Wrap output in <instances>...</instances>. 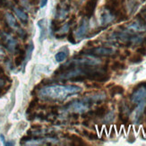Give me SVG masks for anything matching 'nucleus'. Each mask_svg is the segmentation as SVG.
<instances>
[{
  "label": "nucleus",
  "mask_w": 146,
  "mask_h": 146,
  "mask_svg": "<svg viewBox=\"0 0 146 146\" xmlns=\"http://www.w3.org/2000/svg\"><path fill=\"white\" fill-rule=\"evenodd\" d=\"M115 53V49L111 48H105V47H99L94 48L92 49L86 50V51H82L81 54H88L92 56H111Z\"/></svg>",
  "instance_id": "nucleus-5"
},
{
  "label": "nucleus",
  "mask_w": 146,
  "mask_h": 146,
  "mask_svg": "<svg viewBox=\"0 0 146 146\" xmlns=\"http://www.w3.org/2000/svg\"><path fill=\"white\" fill-rule=\"evenodd\" d=\"M38 25H39L40 29V40L42 41L44 39H45L47 34H48V31L46 30V20H45V19H41V20H40L39 23H38Z\"/></svg>",
  "instance_id": "nucleus-11"
},
{
  "label": "nucleus",
  "mask_w": 146,
  "mask_h": 146,
  "mask_svg": "<svg viewBox=\"0 0 146 146\" xmlns=\"http://www.w3.org/2000/svg\"><path fill=\"white\" fill-rule=\"evenodd\" d=\"M110 95L113 97L117 94H123L125 92V89L120 85H115L112 88H110Z\"/></svg>",
  "instance_id": "nucleus-14"
},
{
  "label": "nucleus",
  "mask_w": 146,
  "mask_h": 146,
  "mask_svg": "<svg viewBox=\"0 0 146 146\" xmlns=\"http://www.w3.org/2000/svg\"><path fill=\"white\" fill-rule=\"evenodd\" d=\"M25 53H26V51H25L24 49H20L19 50V55L15 58V66H21V64L23 63V61L24 60L25 58Z\"/></svg>",
  "instance_id": "nucleus-13"
},
{
  "label": "nucleus",
  "mask_w": 146,
  "mask_h": 146,
  "mask_svg": "<svg viewBox=\"0 0 146 146\" xmlns=\"http://www.w3.org/2000/svg\"><path fill=\"white\" fill-rule=\"evenodd\" d=\"M37 103H38V99H34V100H31V103L29 104V107H28V109H27L26 113L30 114V112H33V110L35 109V107L37 106Z\"/></svg>",
  "instance_id": "nucleus-19"
},
{
  "label": "nucleus",
  "mask_w": 146,
  "mask_h": 146,
  "mask_svg": "<svg viewBox=\"0 0 146 146\" xmlns=\"http://www.w3.org/2000/svg\"><path fill=\"white\" fill-rule=\"evenodd\" d=\"M14 11H15V14L16 15V16L22 21V23H23L24 24H26L28 23V15H27V14H25V12H23L22 9L18 8V7H15Z\"/></svg>",
  "instance_id": "nucleus-12"
},
{
  "label": "nucleus",
  "mask_w": 146,
  "mask_h": 146,
  "mask_svg": "<svg viewBox=\"0 0 146 146\" xmlns=\"http://www.w3.org/2000/svg\"><path fill=\"white\" fill-rule=\"evenodd\" d=\"M89 105H90V103L86 100L73 101L72 103L68 105L67 110L74 113H84L89 109Z\"/></svg>",
  "instance_id": "nucleus-3"
},
{
  "label": "nucleus",
  "mask_w": 146,
  "mask_h": 146,
  "mask_svg": "<svg viewBox=\"0 0 146 146\" xmlns=\"http://www.w3.org/2000/svg\"><path fill=\"white\" fill-rule=\"evenodd\" d=\"M0 37H1V40L3 42L4 47L11 53L15 52L18 43L15 38L9 33H5V31H1L0 33Z\"/></svg>",
  "instance_id": "nucleus-2"
},
{
  "label": "nucleus",
  "mask_w": 146,
  "mask_h": 146,
  "mask_svg": "<svg viewBox=\"0 0 146 146\" xmlns=\"http://www.w3.org/2000/svg\"><path fill=\"white\" fill-rule=\"evenodd\" d=\"M107 113V108L106 106H100V107H98L95 111H93V114L94 116H96L98 117H102L106 115Z\"/></svg>",
  "instance_id": "nucleus-15"
},
{
  "label": "nucleus",
  "mask_w": 146,
  "mask_h": 146,
  "mask_svg": "<svg viewBox=\"0 0 146 146\" xmlns=\"http://www.w3.org/2000/svg\"><path fill=\"white\" fill-rule=\"evenodd\" d=\"M5 20H6V23L9 25V27H11L12 29L14 30H16L17 31L20 30V26H19V24L16 21L15 17L11 13H6L5 14Z\"/></svg>",
  "instance_id": "nucleus-8"
},
{
  "label": "nucleus",
  "mask_w": 146,
  "mask_h": 146,
  "mask_svg": "<svg viewBox=\"0 0 146 146\" xmlns=\"http://www.w3.org/2000/svg\"><path fill=\"white\" fill-rule=\"evenodd\" d=\"M81 91L82 88L76 85H50L40 89L39 96L48 100H63Z\"/></svg>",
  "instance_id": "nucleus-1"
},
{
  "label": "nucleus",
  "mask_w": 146,
  "mask_h": 146,
  "mask_svg": "<svg viewBox=\"0 0 146 146\" xmlns=\"http://www.w3.org/2000/svg\"><path fill=\"white\" fill-rule=\"evenodd\" d=\"M68 138L70 139V140L74 143V144H76V145H85L84 140H82V138L78 137L77 135H69Z\"/></svg>",
  "instance_id": "nucleus-16"
},
{
  "label": "nucleus",
  "mask_w": 146,
  "mask_h": 146,
  "mask_svg": "<svg viewBox=\"0 0 146 146\" xmlns=\"http://www.w3.org/2000/svg\"><path fill=\"white\" fill-rule=\"evenodd\" d=\"M143 1H145V0H143Z\"/></svg>",
  "instance_id": "nucleus-33"
},
{
  "label": "nucleus",
  "mask_w": 146,
  "mask_h": 146,
  "mask_svg": "<svg viewBox=\"0 0 146 146\" xmlns=\"http://www.w3.org/2000/svg\"><path fill=\"white\" fill-rule=\"evenodd\" d=\"M114 18H115V16H114L110 11L107 10V12H104V13H102V14H101V16H100V23L102 24V25H106L108 23H111L114 20Z\"/></svg>",
  "instance_id": "nucleus-10"
},
{
  "label": "nucleus",
  "mask_w": 146,
  "mask_h": 146,
  "mask_svg": "<svg viewBox=\"0 0 146 146\" xmlns=\"http://www.w3.org/2000/svg\"><path fill=\"white\" fill-rule=\"evenodd\" d=\"M3 77H5V72H4V69L0 66V79H3Z\"/></svg>",
  "instance_id": "nucleus-24"
},
{
  "label": "nucleus",
  "mask_w": 146,
  "mask_h": 146,
  "mask_svg": "<svg viewBox=\"0 0 146 146\" xmlns=\"http://www.w3.org/2000/svg\"><path fill=\"white\" fill-rule=\"evenodd\" d=\"M129 61L133 64H138V63H141L143 61V58L140 54H137V55H134L133 56L129 58Z\"/></svg>",
  "instance_id": "nucleus-18"
},
{
  "label": "nucleus",
  "mask_w": 146,
  "mask_h": 146,
  "mask_svg": "<svg viewBox=\"0 0 146 146\" xmlns=\"http://www.w3.org/2000/svg\"><path fill=\"white\" fill-rule=\"evenodd\" d=\"M123 68H125V66L119 62H114L111 66L112 71H117V70H119V69H123Z\"/></svg>",
  "instance_id": "nucleus-20"
},
{
  "label": "nucleus",
  "mask_w": 146,
  "mask_h": 146,
  "mask_svg": "<svg viewBox=\"0 0 146 146\" xmlns=\"http://www.w3.org/2000/svg\"><path fill=\"white\" fill-rule=\"evenodd\" d=\"M128 31H132V33H140V31H146V26L143 23H141L139 22H135L132 23L131 25L127 27Z\"/></svg>",
  "instance_id": "nucleus-9"
},
{
  "label": "nucleus",
  "mask_w": 146,
  "mask_h": 146,
  "mask_svg": "<svg viewBox=\"0 0 146 146\" xmlns=\"http://www.w3.org/2000/svg\"><path fill=\"white\" fill-rule=\"evenodd\" d=\"M66 53H65L64 51H60L55 55V59L58 63L64 62L66 60Z\"/></svg>",
  "instance_id": "nucleus-17"
},
{
  "label": "nucleus",
  "mask_w": 146,
  "mask_h": 146,
  "mask_svg": "<svg viewBox=\"0 0 146 146\" xmlns=\"http://www.w3.org/2000/svg\"><path fill=\"white\" fill-rule=\"evenodd\" d=\"M98 2H99V0H89L86 3L85 7H84V12H85V15L88 18H91L92 15L94 14V11L96 9Z\"/></svg>",
  "instance_id": "nucleus-6"
},
{
  "label": "nucleus",
  "mask_w": 146,
  "mask_h": 146,
  "mask_svg": "<svg viewBox=\"0 0 146 146\" xmlns=\"http://www.w3.org/2000/svg\"><path fill=\"white\" fill-rule=\"evenodd\" d=\"M88 28H89V24H88V21L86 19H82L81 23H80V26L78 28V30L76 31V33L75 36L77 39H82L88 31Z\"/></svg>",
  "instance_id": "nucleus-7"
},
{
  "label": "nucleus",
  "mask_w": 146,
  "mask_h": 146,
  "mask_svg": "<svg viewBox=\"0 0 146 146\" xmlns=\"http://www.w3.org/2000/svg\"><path fill=\"white\" fill-rule=\"evenodd\" d=\"M5 55V50L3 48V47L0 45V56H4Z\"/></svg>",
  "instance_id": "nucleus-26"
},
{
  "label": "nucleus",
  "mask_w": 146,
  "mask_h": 146,
  "mask_svg": "<svg viewBox=\"0 0 146 146\" xmlns=\"http://www.w3.org/2000/svg\"><path fill=\"white\" fill-rule=\"evenodd\" d=\"M0 84H1V79H0Z\"/></svg>",
  "instance_id": "nucleus-30"
},
{
  "label": "nucleus",
  "mask_w": 146,
  "mask_h": 146,
  "mask_svg": "<svg viewBox=\"0 0 146 146\" xmlns=\"http://www.w3.org/2000/svg\"><path fill=\"white\" fill-rule=\"evenodd\" d=\"M0 138H1V140H2V142H3V143H5V137H4V135H0Z\"/></svg>",
  "instance_id": "nucleus-28"
},
{
  "label": "nucleus",
  "mask_w": 146,
  "mask_h": 146,
  "mask_svg": "<svg viewBox=\"0 0 146 146\" xmlns=\"http://www.w3.org/2000/svg\"><path fill=\"white\" fill-rule=\"evenodd\" d=\"M0 15H1V12H0Z\"/></svg>",
  "instance_id": "nucleus-32"
},
{
  "label": "nucleus",
  "mask_w": 146,
  "mask_h": 146,
  "mask_svg": "<svg viewBox=\"0 0 146 146\" xmlns=\"http://www.w3.org/2000/svg\"><path fill=\"white\" fill-rule=\"evenodd\" d=\"M143 114H146V107H144V110H143Z\"/></svg>",
  "instance_id": "nucleus-29"
},
{
  "label": "nucleus",
  "mask_w": 146,
  "mask_h": 146,
  "mask_svg": "<svg viewBox=\"0 0 146 146\" xmlns=\"http://www.w3.org/2000/svg\"><path fill=\"white\" fill-rule=\"evenodd\" d=\"M131 100L134 103H140L146 101V86L139 84L131 96Z\"/></svg>",
  "instance_id": "nucleus-4"
},
{
  "label": "nucleus",
  "mask_w": 146,
  "mask_h": 146,
  "mask_svg": "<svg viewBox=\"0 0 146 146\" xmlns=\"http://www.w3.org/2000/svg\"><path fill=\"white\" fill-rule=\"evenodd\" d=\"M48 4V0H41L40 2V7H44Z\"/></svg>",
  "instance_id": "nucleus-25"
},
{
  "label": "nucleus",
  "mask_w": 146,
  "mask_h": 146,
  "mask_svg": "<svg viewBox=\"0 0 146 146\" xmlns=\"http://www.w3.org/2000/svg\"><path fill=\"white\" fill-rule=\"evenodd\" d=\"M67 39H68L69 42H71L72 44H75V43H76V41H75V40H74V35H73V33H72V31H70V33H69Z\"/></svg>",
  "instance_id": "nucleus-23"
},
{
  "label": "nucleus",
  "mask_w": 146,
  "mask_h": 146,
  "mask_svg": "<svg viewBox=\"0 0 146 146\" xmlns=\"http://www.w3.org/2000/svg\"><path fill=\"white\" fill-rule=\"evenodd\" d=\"M143 12H146V9H145V10H144V11H143Z\"/></svg>",
  "instance_id": "nucleus-31"
},
{
  "label": "nucleus",
  "mask_w": 146,
  "mask_h": 146,
  "mask_svg": "<svg viewBox=\"0 0 146 146\" xmlns=\"http://www.w3.org/2000/svg\"><path fill=\"white\" fill-rule=\"evenodd\" d=\"M137 53L140 54L141 56H145L146 55V48L145 47H141L137 49Z\"/></svg>",
  "instance_id": "nucleus-22"
},
{
  "label": "nucleus",
  "mask_w": 146,
  "mask_h": 146,
  "mask_svg": "<svg viewBox=\"0 0 146 146\" xmlns=\"http://www.w3.org/2000/svg\"><path fill=\"white\" fill-rule=\"evenodd\" d=\"M4 144L5 145H14V143H11V142H9V143H4Z\"/></svg>",
  "instance_id": "nucleus-27"
},
{
  "label": "nucleus",
  "mask_w": 146,
  "mask_h": 146,
  "mask_svg": "<svg viewBox=\"0 0 146 146\" xmlns=\"http://www.w3.org/2000/svg\"><path fill=\"white\" fill-rule=\"evenodd\" d=\"M84 134L85 135V136H87L90 140H97L98 139V135L96 134H93V133H90L86 130H84Z\"/></svg>",
  "instance_id": "nucleus-21"
}]
</instances>
